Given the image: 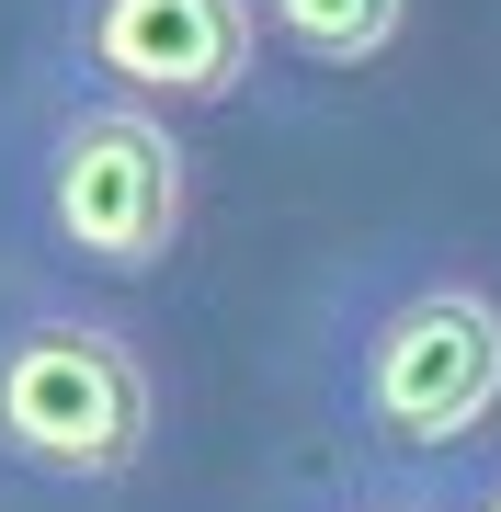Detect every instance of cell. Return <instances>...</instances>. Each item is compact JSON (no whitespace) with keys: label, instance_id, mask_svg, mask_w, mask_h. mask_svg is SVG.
I'll return each instance as SVG.
<instances>
[{"label":"cell","instance_id":"7","mask_svg":"<svg viewBox=\"0 0 501 512\" xmlns=\"http://www.w3.org/2000/svg\"><path fill=\"white\" fill-rule=\"evenodd\" d=\"M456 512H501V467H479V478H467V501Z\"/></svg>","mask_w":501,"mask_h":512},{"label":"cell","instance_id":"5","mask_svg":"<svg viewBox=\"0 0 501 512\" xmlns=\"http://www.w3.org/2000/svg\"><path fill=\"white\" fill-rule=\"evenodd\" d=\"M399 23H410V0H251V35H274L308 69H365V57L399 46Z\"/></svg>","mask_w":501,"mask_h":512},{"label":"cell","instance_id":"4","mask_svg":"<svg viewBox=\"0 0 501 512\" xmlns=\"http://www.w3.org/2000/svg\"><path fill=\"white\" fill-rule=\"evenodd\" d=\"M57 46L103 103H228L251 92V0H69Z\"/></svg>","mask_w":501,"mask_h":512},{"label":"cell","instance_id":"1","mask_svg":"<svg viewBox=\"0 0 501 512\" xmlns=\"http://www.w3.org/2000/svg\"><path fill=\"white\" fill-rule=\"evenodd\" d=\"M331 399L365 433V456H456L501 410V296L479 274H388L353 296Z\"/></svg>","mask_w":501,"mask_h":512},{"label":"cell","instance_id":"6","mask_svg":"<svg viewBox=\"0 0 501 512\" xmlns=\"http://www.w3.org/2000/svg\"><path fill=\"white\" fill-rule=\"evenodd\" d=\"M297 512H445L433 490H410V478H331L319 501H297Z\"/></svg>","mask_w":501,"mask_h":512},{"label":"cell","instance_id":"3","mask_svg":"<svg viewBox=\"0 0 501 512\" xmlns=\"http://www.w3.org/2000/svg\"><path fill=\"white\" fill-rule=\"evenodd\" d=\"M183 137L137 103H57L23 148V228L46 239L69 274H160L183 239Z\"/></svg>","mask_w":501,"mask_h":512},{"label":"cell","instance_id":"2","mask_svg":"<svg viewBox=\"0 0 501 512\" xmlns=\"http://www.w3.org/2000/svg\"><path fill=\"white\" fill-rule=\"evenodd\" d=\"M160 433V387L126 319L35 296L0 308V467L46 490H114Z\"/></svg>","mask_w":501,"mask_h":512}]
</instances>
